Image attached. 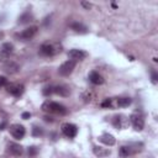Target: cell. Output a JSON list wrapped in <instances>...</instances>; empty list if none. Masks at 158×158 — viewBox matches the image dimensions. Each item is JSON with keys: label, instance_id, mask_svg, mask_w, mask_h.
Segmentation results:
<instances>
[{"label": "cell", "instance_id": "30", "mask_svg": "<svg viewBox=\"0 0 158 158\" xmlns=\"http://www.w3.org/2000/svg\"><path fill=\"white\" fill-rule=\"evenodd\" d=\"M43 118H44V121H47V122H52V121H53V118L49 117V116H44Z\"/></svg>", "mask_w": 158, "mask_h": 158}, {"label": "cell", "instance_id": "2", "mask_svg": "<svg viewBox=\"0 0 158 158\" xmlns=\"http://www.w3.org/2000/svg\"><path fill=\"white\" fill-rule=\"evenodd\" d=\"M42 110L48 114H57V115H64L67 112L65 106H63L59 102L56 101H44L42 104Z\"/></svg>", "mask_w": 158, "mask_h": 158}, {"label": "cell", "instance_id": "3", "mask_svg": "<svg viewBox=\"0 0 158 158\" xmlns=\"http://www.w3.org/2000/svg\"><path fill=\"white\" fill-rule=\"evenodd\" d=\"M112 125H114L116 128H118V130H125V128H127L128 125H130V118H128L127 116L122 115V114L115 115V116L112 117Z\"/></svg>", "mask_w": 158, "mask_h": 158}, {"label": "cell", "instance_id": "23", "mask_svg": "<svg viewBox=\"0 0 158 158\" xmlns=\"http://www.w3.org/2000/svg\"><path fill=\"white\" fill-rule=\"evenodd\" d=\"M43 95H46V96H48V95H51V94H53L54 93V86H47V88H44L43 89Z\"/></svg>", "mask_w": 158, "mask_h": 158}, {"label": "cell", "instance_id": "6", "mask_svg": "<svg viewBox=\"0 0 158 158\" xmlns=\"http://www.w3.org/2000/svg\"><path fill=\"white\" fill-rule=\"evenodd\" d=\"M9 130H10V133L12 135V137L16 138V139L23 138V136H25V133H26L25 127H23L22 125H20V123H12V125H10Z\"/></svg>", "mask_w": 158, "mask_h": 158}, {"label": "cell", "instance_id": "20", "mask_svg": "<svg viewBox=\"0 0 158 158\" xmlns=\"http://www.w3.org/2000/svg\"><path fill=\"white\" fill-rule=\"evenodd\" d=\"M131 102H132V100L130 98H118L117 101H116V104H117L118 107H127Z\"/></svg>", "mask_w": 158, "mask_h": 158}, {"label": "cell", "instance_id": "1", "mask_svg": "<svg viewBox=\"0 0 158 158\" xmlns=\"http://www.w3.org/2000/svg\"><path fill=\"white\" fill-rule=\"evenodd\" d=\"M60 51H62V46L59 43H57V42H47V43H43L40 47V53L42 56H46V57L56 56Z\"/></svg>", "mask_w": 158, "mask_h": 158}, {"label": "cell", "instance_id": "15", "mask_svg": "<svg viewBox=\"0 0 158 158\" xmlns=\"http://www.w3.org/2000/svg\"><path fill=\"white\" fill-rule=\"evenodd\" d=\"M89 80L93 83V84H95V85H101L102 83H104V78L98 73V72H90L89 73Z\"/></svg>", "mask_w": 158, "mask_h": 158}, {"label": "cell", "instance_id": "26", "mask_svg": "<svg viewBox=\"0 0 158 158\" xmlns=\"http://www.w3.org/2000/svg\"><path fill=\"white\" fill-rule=\"evenodd\" d=\"M7 85V79L2 75H0V86H6Z\"/></svg>", "mask_w": 158, "mask_h": 158}, {"label": "cell", "instance_id": "12", "mask_svg": "<svg viewBox=\"0 0 158 158\" xmlns=\"http://www.w3.org/2000/svg\"><path fill=\"white\" fill-rule=\"evenodd\" d=\"M138 151H141V149L133 148L132 144H128V146H122V147H120L118 153H120L121 157H128V156H131V154H133V153H136V152H138Z\"/></svg>", "mask_w": 158, "mask_h": 158}, {"label": "cell", "instance_id": "27", "mask_svg": "<svg viewBox=\"0 0 158 158\" xmlns=\"http://www.w3.org/2000/svg\"><path fill=\"white\" fill-rule=\"evenodd\" d=\"M157 79H158L157 73H156L154 70H152V81H153V84H156V83H157Z\"/></svg>", "mask_w": 158, "mask_h": 158}, {"label": "cell", "instance_id": "4", "mask_svg": "<svg viewBox=\"0 0 158 158\" xmlns=\"http://www.w3.org/2000/svg\"><path fill=\"white\" fill-rule=\"evenodd\" d=\"M130 122L132 123V126L135 127L136 131H142L144 127V118H143L141 112H137V111L133 112L130 116Z\"/></svg>", "mask_w": 158, "mask_h": 158}, {"label": "cell", "instance_id": "11", "mask_svg": "<svg viewBox=\"0 0 158 158\" xmlns=\"http://www.w3.org/2000/svg\"><path fill=\"white\" fill-rule=\"evenodd\" d=\"M37 31H38V27H37V26H30V27L25 28V30L19 35V37H20L21 40H23V41H27V40H31V38L37 33Z\"/></svg>", "mask_w": 158, "mask_h": 158}, {"label": "cell", "instance_id": "10", "mask_svg": "<svg viewBox=\"0 0 158 158\" xmlns=\"http://www.w3.org/2000/svg\"><path fill=\"white\" fill-rule=\"evenodd\" d=\"M14 52V44L10 43V42H6L1 46V49H0V59L4 60V59H7Z\"/></svg>", "mask_w": 158, "mask_h": 158}, {"label": "cell", "instance_id": "14", "mask_svg": "<svg viewBox=\"0 0 158 158\" xmlns=\"http://www.w3.org/2000/svg\"><path fill=\"white\" fill-rule=\"evenodd\" d=\"M99 141H100L101 143L106 144V146H114L115 142H116L115 137H114L112 135H110V133H102V135L99 137Z\"/></svg>", "mask_w": 158, "mask_h": 158}, {"label": "cell", "instance_id": "22", "mask_svg": "<svg viewBox=\"0 0 158 158\" xmlns=\"http://www.w3.org/2000/svg\"><path fill=\"white\" fill-rule=\"evenodd\" d=\"M42 135H43V130H42L41 127L35 126V127L32 128V136H35V137H40V136H42Z\"/></svg>", "mask_w": 158, "mask_h": 158}, {"label": "cell", "instance_id": "19", "mask_svg": "<svg viewBox=\"0 0 158 158\" xmlns=\"http://www.w3.org/2000/svg\"><path fill=\"white\" fill-rule=\"evenodd\" d=\"M4 69H5L7 73H16V72L19 70V65L15 64L14 62H7V63L5 64V67H4Z\"/></svg>", "mask_w": 158, "mask_h": 158}, {"label": "cell", "instance_id": "9", "mask_svg": "<svg viewBox=\"0 0 158 158\" xmlns=\"http://www.w3.org/2000/svg\"><path fill=\"white\" fill-rule=\"evenodd\" d=\"M68 57H69L72 60L77 62V60H83V59H85V58L88 57V53H86L85 51H83V49H77V48H74V49H70V51L68 52Z\"/></svg>", "mask_w": 158, "mask_h": 158}, {"label": "cell", "instance_id": "8", "mask_svg": "<svg viewBox=\"0 0 158 158\" xmlns=\"http://www.w3.org/2000/svg\"><path fill=\"white\" fill-rule=\"evenodd\" d=\"M6 90H7L11 95H14V96H21L22 93H23V90H25V88H23L22 84L10 83V84L6 85Z\"/></svg>", "mask_w": 158, "mask_h": 158}, {"label": "cell", "instance_id": "21", "mask_svg": "<svg viewBox=\"0 0 158 158\" xmlns=\"http://www.w3.org/2000/svg\"><path fill=\"white\" fill-rule=\"evenodd\" d=\"M31 20H32V15L27 11V12L22 14V15L19 17V23H26V22H28V21H31Z\"/></svg>", "mask_w": 158, "mask_h": 158}, {"label": "cell", "instance_id": "28", "mask_svg": "<svg viewBox=\"0 0 158 158\" xmlns=\"http://www.w3.org/2000/svg\"><path fill=\"white\" fill-rule=\"evenodd\" d=\"M30 117H31V114H30V112H23V114H22V118L27 120V118H30Z\"/></svg>", "mask_w": 158, "mask_h": 158}, {"label": "cell", "instance_id": "7", "mask_svg": "<svg viewBox=\"0 0 158 158\" xmlns=\"http://www.w3.org/2000/svg\"><path fill=\"white\" fill-rule=\"evenodd\" d=\"M62 132H63L64 136H67V137H69V138H73V137H75L77 133H78V127H77L75 125H73V123L65 122V123L62 125Z\"/></svg>", "mask_w": 158, "mask_h": 158}, {"label": "cell", "instance_id": "5", "mask_svg": "<svg viewBox=\"0 0 158 158\" xmlns=\"http://www.w3.org/2000/svg\"><path fill=\"white\" fill-rule=\"evenodd\" d=\"M75 65H77V62L69 59V60H67V62H64L63 64L59 65L58 73H59L60 75H63V77H67V75H69V74L73 72V69L75 68Z\"/></svg>", "mask_w": 158, "mask_h": 158}, {"label": "cell", "instance_id": "18", "mask_svg": "<svg viewBox=\"0 0 158 158\" xmlns=\"http://www.w3.org/2000/svg\"><path fill=\"white\" fill-rule=\"evenodd\" d=\"M54 93L62 96H68L70 94V89L67 85H59V86H54Z\"/></svg>", "mask_w": 158, "mask_h": 158}, {"label": "cell", "instance_id": "25", "mask_svg": "<svg viewBox=\"0 0 158 158\" xmlns=\"http://www.w3.org/2000/svg\"><path fill=\"white\" fill-rule=\"evenodd\" d=\"M37 152H38V149H37V147H35V146H32V147L28 148V154H30V156H36Z\"/></svg>", "mask_w": 158, "mask_h": 158}, {"label": "cell", "instance_id": "13", "mask_svg": "<svg viewBox=\"0 0 158 158\" xmlns=\"http://www.w3.org/2000/svg\"><path fill=\"white\" fill-rule=\"evenodd\" d=\"M7 151H9L12 156H21L22 152H23L22 147H21L19 143H15V142H10V143L7 144Z\"/></svg>", "mask_w": 158, "mask_h": 158}, {"label": "cell", "instance_id": "17", "mask_svg": "<svg viewBox=\"0 0 158 158\" xmlns=\"http://www.w3.org/2000/svg\"><path fill=\"white\" fill-rule=\"evenodd\" d=\"M70 27H72V30H74L78 33H86L88 32V27L80 22H73V23H70Z\"/></svg>", "mask_w": 158, "mask_h": 158}, {"label": "cell", "instance_id": "29", "mask_svg": "<svg viewBox=\"0 0 158 158\" xmlns=\"http://www.w3.org/2000/svg\"><path fill=\"white\" fill-rule=\"evenodd\" d=\"M81 5H83L84 7H86V9H90V7H91V5H90L89 2H84V1H83V2H81Z\"/></svg>", "mask_w": 158, "mask_h": 158}, {"label": "cell", "instance_id": "16", "mask_svg": "<svg viewBox=\"0 0 158 158\" xmlns=\"http://www.w3.org/2000/svg\"><path fill=\"white\" fill-rule=\"evenodd\" d=\"M93 152H94V154H95L96 157H99V158H102V157H106V156L110 154V151H109V149L102 148V147H99V146H94Z\"/></svg>", "mask_w": 158, "mask_h": 158}, {"label": "cell", "instance_id": "31", "mask_svg": "<svg viewBox=\"0 0 158 158\" xmlns=\"http://www.w3.org/2000/svg\"><path fill=\"white\" fill-rule=\"evenodd\" d=\"M5 126H6V123H5V122L0 123V130H4V128H5Z\"/></svg>", "mask_w": 158, "mask_h": 158}, {"label": "cell", "instance_id": "24", "mask_svg": "<svg viewBox=\"0 0 158 158\" xmlns=\"http://www.w3.org/2000/svg\"><path fill=\"white\" fill-rule=\"evenodd\" d=\"M101 106L102 107H111L112 106V99H105L101 102Z\"/></svg>", "mask_w": 158, "mask_h": 158}]
</instances>
